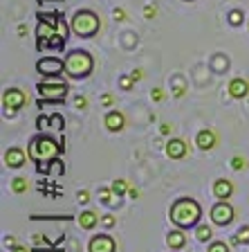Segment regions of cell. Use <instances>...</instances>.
<instances>
[{"label":"cell","mask_w":249,"mask_h":252,"mask_svg":"<svg viewBox=\"0 0 249 252\" xmlns=\"http://www.w3.org/2000/svg\"><path fill=\"white\" fill-rule=\"evenodd\" d=\"M160 131H162V135H168V133H171V126H168V124H162Z\"/></svg>","instance_id":"38"},{"label":"cell","mask_w":249,"mask_h":252,"mask_svg":"<svg viewBox=\"0 0 249 252\" xmlns=\"http://www.w3.org/2000/svg\"><path fill=\"white\" fill-rule=\"evenodd\" d=\"M187 2H191V0H187Z\"/></svg>","instance_id":"44"},{"label":"cell","mask_w":249,"mask_h":252,"mask_svg":"<svg viewBox=\"0 0 249 252\" xmlns=\"http://www.w3.org/2000/svg\"><path fill=\"white\" fill-rule=\"evenodd\" d=\"M27 158H29V156H27L23 149L11 147V149H7V151H5V164L9 169H21L23 164H25Z\"/></svg>","instance_id":"11"},{"label":"cell","mask_w":249,"mask_h":252,"mask_svg":"<svg viewBox=\"0 0 249 252\" xmlns=\"http://www.w3.org/2000/svg\"><path fill=\"white\" fill-rule=\"evenodd\" d=\"M36 128H38V131H45V128H50V117H45V115H41V117H38V120H36Z\"/></svg>","instance_id":"29"},{"label":"cell","mask_w":249,"mask_h":252,"mask_svg":"<svg viewBox=\"0 0 249 252\" xmlns=\"http://www.w3.org/2000/svg\"><path fill=\"white\" fill-rule=\"evenodd\" d=\"M88 252H117V241L110 234H97L90 239Z\"/></svg>","instance_id":"10"},{"label":"cell","mask_w":249,"mask_h":252,"mask_svg":"<svg viewBox=\"0 0 249 252\" xmlns=\"http://www.w3.org/2000/svg\"><path fill=\"white\" fill-rule=\"evenodd\" d=\"M229 23H231L234 27H238L240 23H243V11H240V9H234V11H231V14H229Z\"/></svg>","instance_id":"26"},{"label":"cell","mask_w":249,"mask_h":252,"mask_svg":"<svg viewBox=\"0 0 249 252\" xmlns=\"http://www.w3.org/2000/svg\"><path fill=\"white\" fill-rule=\"evenodd\" d=\"M27 101H29V97H27V93L21 88H7L5 94H2V108H5L9 115L18 113Z\"/></svg>","instance_id":"7"},{"label":"cell","mask_w":249,"mask_h":252,"mask_svg":"<svg viewBox=\"0 0 249 252\" xmlns=\"http://www.w3.org/2000/svg\"><path fill=\"white\" fill-rule=\"evenodd\" d=\"M112 194H114V191H112V187H101V189H99V200H101V203H106V205H110V203H112Z\"/></svg>","instance_id":"23"},{"label":"cell","mask_w":249,"mask_h":252,"mask_svg":"<svg viewBox=\"0 0 249 252\" xmlns=\"http://www.w3.org/2000/svg\"><path fill=\"white\" fill-rule=\"evenodd\" d=\"M207 252H229V246L224 241H213V243H209Z\"/></svg>","instance_id":"25"},{"label":"cell","mask_w":249,"mask_h":252,"mask_svg":"<svg viewBox=\"0 0 249 252\" xmlns=\"http://www.w3.org/2000/svg\"><path fill=\"white\" fill-rule=\"evenodd\" d=\"M229 94H231L234 99H245L249 94V81L247 79H234V81L229 84Z\"/></svg>","instance_id":"15"},{"label":"cell","mask_w":249,"mask_h":252,"mask_svg":"<svg viewBox=\"0 0 249 252\" xmlns=\"http://www.w3.org/2000/svg\"><path fill=\"white\" fill-rule=\"evenodd\" d=\"M211 220L216 223V225H220V227H227V225H231V220H234V216H236V212H234V207L227 203V200H218V203L211 207Z\"/></svg>","instance_id":"9"},{"label":"cell","mask_w":249,"mask_h":252,"mask_svg":"<svg viewBox=\"0 0 249 252\" xmlns=\"http://www.w3.org/2000/svg\"><path fill=\"white\" fill-rule=\"evenodd\" d=\"M114 18H117V21H126V11L124 9H114Z\"/></svg>","instance_id":"34"},{"label":"cell","mask_w":249,"mask_h":252,"mask_svg":"<svg viewBox=\"0 0 249 252\" xmlns=\"http://www.w3.org/2000/svg\"><path fill=\"white\" fill-rule=\"evenodd\" d=\"M11 252H31V250H27V248H23V246H16Z\"/></svg>","instance_id":"42"},{"label":"cell","mask_w":249,"mask_h":252,"mask_svg":"<svg viewBox=\"0 0 249 252\" xmlns=\"http://www.w3.org/2000/svg\"><path fill=\"white\" fill-rule=\"evenodd\" d=\"M153 99H155V101H162V99H164V93H162L160 88H155V90H153Z\"/></svg>","instance_id":"33"},{"label":"cell","mask_w":249,"mask_h":252,"mask_svg":"<svg viewBox=\"0 0 249 252\" xmlns=\"http://www.w3.org/2000/svg\"><path fill=\"white\" fill-rule=\"evenodd\" d=\"M166 243H168L171 250H182L184 243H187V234H184L180 227H177V230H171L168 234H166Z\"/></svg>","instance_id":"17"},{"label":"cell","mask_w":249,"mask_h":252,"mask_svg":"<svg viewBox=\"0 0 249 252\" xmlns=\"http://www.w3.org/2000/svg\"><path fill=\"white\" fill-rule=\"evenodd\" d=\"M5 246H9V248H16V239H14V236H7V239H5Z\"/></svg>","instance_id":"37"},{"label":"cell","mask_w":249,"mask_h":252,"mask_svg":"<svg viewBox=\"0 0 249 252\" xmlns=\"http://www.w3.org/2000/svg\"><path fill=\"white\" fill-rule=\"evenodd\" d=\"M130 86H133V77H124V79H121V88H124V90H130Z\"/></svg>","instance_id":"32"},{"label":"cell","mask_w":249,"mask_h":252,"mask_svg":"<svg viewBox=\"0 0 249 252\" xmlns=\"http://www.w3.org/2000/svg\"><path fill=\"white\" fill-rule=\"evenodd\" d=\"M128 183H126V180H114V183H112V191H114V196H117V198H121V196H124L126 194V191H128Z\"/></svg>","instance_id":"22"},{"label":"cell","mask_w":249,"mask_h":252,"mask_svg":"<svg viewBox=\"0 0 249 252\" xmlns=\"http://www.w3.org/2000/svg\"><path fill=\"white\" fill-rule=\"evenodd\" d=\"M128 196H130V198H137V196H139V191H137V189H133V187H130V189H128Z\"/></svg>","instance_id":"40"},{"label":"cell","mask_w":249,"mask_h":252,"mask_svg":"<svg viewBox=\"0 0 249 252\" xmlns=\"http://www.w3.org/2000/svg\"><path fill=\"white\" fill-rule=\"evenodd\" d=\"M245 167H247V160H245V158H240V156H234V158H231V169L240 171V169H245Z\"/></svg>","instance_id":"27"},{"label":"cell","mask_w":249,"mask_h":252,"mask_svg":"<svg viewBox=\"0 0 249 252\" xmlns=\"http://www.w3.org/2000/svg\"><path fill=\"white\" fill-rule=\"evenodd\" d=\"M234 243H249V227L243 225L234 236Z\"/></svg>","instance_id":"24"},{"label":"cell","mask_w":249,"mask_h":252,"mask_svg":"<svg viewBox=\"0 0 249 252\" xmlns=\"http://www.w3.org/2000/svg\"><path fill=\"white\" fill-rule=\"evenodd\" d=\"M77 198H79V203H88V200H90V194L85 191V189H83V191H79V194H77Z\"/></svg>","instance_id":"31"},{"label":"cell","mask_w":249,"mask_h":252,"mask_svg":"<svg viewBox=\"0 0 249 252\" xmlns=\"http://www.w3.org/2000/svg\"><path fill=\"white\" fill-rule=\"evenodd\" d=\"M56 252H58V250H56Z\"/></svg>","instance_id":"45"},{"label":"cell","mask_w":249,"mask_h":252,"mask_svg":"<svg viewBox=\"0 0 249 252\" xmlns=\"http://www.w3.org/2000/svg\"><path fill=\"white\" fill-rule=\"evenodd\" d=\"M182 94H184V88H182V86H177V88H175V97H182Z\"/></svg>","instance_id":"43"},{"label":"cell","mask_w":249,"mask_h":252,"mask_svg":"<svg viewBox=\"0 0 249 252\" xmlns=\"http://www.w3.org/2000/svg\"><path fill=\"white\" fill-rule=\"evenodd\" d=\"M11 191H14V194H25L27 191V178H14L11 180Z\"/></svg>","instance_id":"21"},{"label":"cell","mask_w":249,"mask_h":252,"mask_svg":"<svg viewBox=\"0 0 249 252\" xmlns=\"http://www.w3.org/2000/svg\"><path fill=\"white\" fill-rule=\"evenodd\" d=\"M231 194H234V185H231V180L227 178H218L216 183H213V196L218 200H227L231 198Z\"/></svg>","instance_id":"14"},{"label":"cell","mask_w":249,"mask_h":252,"mask_svg":"<svg viewBox=\"0 0 249 252\" xmlns=\"http://www.w3.org/2000/svg\"><path fill=\"white\" fill-rule=\"evenodd\" d=\"M101 101H104L106 106H110V104H112V97H110V94H104V99H101Z\"/></svg>","instance_id":"41"},{"label":"cell","mask_w":249,"mask_h":252,"mask_svg":"<svg viewBox=\"0 0 249 252\" xmlns=\"http://www.w3.org/2000/svg\"><path fill=\"white\" fill-rule=\"evenodd\" d=\"M70 27H72L74 36L92 38L99 32V27H101V21H99V16L94 14L92 9H79V11H74L72 21H70Z\"/></svg>","instance_id":"4"},{"label":"cell","mask_w":249,"mask_h":252,"mask_svg":"<svg viewBox=\"0 0 249 252\" xmlns=\"http://www.w3.org/2000/svg\"><path fill=\"white\" fill-rule=\"evenodd\" d=\"M94 68V59L85 50H70L65 54V74L70 79H85Z\"/></svg>","instance_id":"3"},{"label":"cell","mask_w":249,"mask_h":252,"mask_svg":"<svg viewBox=\"0 0 249 252\" xmlns=\"http://www.w3.org/2000/svg\"><path fill=\"white\" fill-rule=\"evenodd\" d=\"M197 147L202 149V151H211L213 147H216V133L211 131V128H204V131L197 133Z\"/></svg>","instance_id":"16"},{"label":"cell","mask_w":249,"mask_h":252,"mask_svg":"<svg viewBox=\"0 0 249 252\" xmlns=\"http://www.w3.org/2000/svg\"><path fill=\"white\" fill-rule=\"evenodd\" d=\"M155 7H146V9H144V16H146V18H153V16H155Z\"/></svg>","instance_id":"35"},{"label":"cell","mask_w":249,"mask_h":252,"mask_svg":"<svg viewBox=\"0 0 249 252\" xmlns=\"http://www.w3.org/2000/svg\"><path fill=\"white\" fill-rule=\"evenodd\" d=\"M195 236H197V241H200V243H207L209 239H211V227L197 225V227H195Z\"/></svg>","instance_id":"20"},{"label":"cell","mask_w":249,"mask_h":252,"mask_svg":"<svg viewBox=\"0 0 249 252\" xmlns=\"http://www.w3.org/2000/svg\"><path fill=\"white\" fill-rule=\"evenodd\" d=\"M88 106V99L85 97H77V108H85Z\"/></svg>","instance_id":"36"},{"label":"cell","mask_w":249,"mask_h":252,"mask_svg":"<svg viewBox=\"0 0 249 252\" xmlns=\"http://www.w3.org/2000/svg\"><path fill=\"white\" fill-rule=\"evenodd\" d=\"M104 124H106V128H108V131L117 133V131H121V128L126 126V117H124V113H121V110H110V113H106Z\"/></svg>","instance_id":"12"},{"label":"cell","mask_w":249,"mask_h":252,"mask_svg":"<svg viewBox=\"0 0 249 252\" xmlns=\"http://www.w3.org/2000/svg\"><path fill=\"white\" fill-rule=\"evenodd\" d=\"M166 156L171 158V160H182V158L187 156V142L180 140V137L168 140V144H166Z\"/></svg>","instance_id":"13"},{"label":"cell","mask_w":249,"mask_h":252,"mask_svg":"<svg viewBox=\"0 0 249 252\" xmlns=\"http://www.w3.org/2000/svg\"><path fill=\"white\" fill-rule=\"evenodd\" d=\"M130 77H133V81H139V79H141V72H139V70H135V72H130Z\"/></svg>","instance_id":"39"},{"label":"cell","mask_w":249,"mask_h":252,"mask_svg":"<svg viewBox=\"0 0 249 252\" xmlns=\"http://www.w3.org/2000/svg\"><path fill=\"white\" fill-rule=\"evenodd\" d=\"M101 223H104L106 227H112L114 223H117V219H114L112 214H104V216H101Z\"/></svg>","instance_id":"30"},{"label":"cell","mask_w":249,"mask_h":252,"mask_svg":"<svg viewBox=\"0 0 249 252\" xmlns=\"http://www.w3.org/2000/svg\"><path fill=\"white\" fill-rule=\"evenodd\" d=\"M36 90L41 93V99L45 101H52V104H63L65 97H68V84L65 81H41L36 86Z\"/></svg>","instance_id":"6"},{"label":"cell","mask_w":249,"mask_h":252,"mask_svg":"<svg viewBox=\"0 0 249 252\" xmlns=\"http://www.w3.org/2000/svg\"><path fill=\"white\" fill-rule=\"evenodd\" d=\"M77 220H79V227H81V230H94V225L99 223V216L94 214L92 210H85L79 214Z\"/></svg>","instance_id":"18"},{"label":"cell","mask_w":249,"mask_h":252,"mask_svg":"<svg viewBox=\"0 0 249 252\" xmlns=\"http://www.w3.org/2000/svg\"><path fill=\"white\" fill-rule=\"evenodd\" d=\"M36 72L41 77H58L65 72V59L58 57H45L36 61Z\"/></svg>","instance_id":"8"},{"label":"cell","mask_w":249,"mask_h":252,"mask_svg":"<svg viewBox=\"0 0 249 252\" xmlns=\"http://www.w3.org/2000/svg\"><path fill=\"white\" fill-rule=\"evenodd\" d=\"M50 128H56V131L63 133V128H65V120H63L61 113H54V115H50Z\"/></svg>","instance_id":"19"},{"label":"cell","mask_w":249,"mask_h":252,"mask_svg":"<svg viewBox=\"0 0 249 252\" xmlns=\"http://www.w3.org/2000/svg\"><path fill=\"white\" fill-rule=\"evenodd\" d=\"M61 153H65V147L61 144V140L56 142L54 137L45 135V133L31 137L29 147H27V156L34 162H52V160L61 158Z\"/></svg>","instance_id":"2"},{"label":"cell","mask_w":249,"mask_h":252,"mask_svg":"<svg viewBox=\"0 0 249 252\" xmlns=\"http://www.w3.org/2000/svg\"><path fill=\"white\" fill-rule=\"evenodd\" d=\"M63 171H65V169H63V162L58 160V158L50 162V173H63Z\"/></svg>","instance_id":"28"},{"label":"cell","mask_w":249,"mask_h":252,"mask_svg":"<svg viewBox=\"0 0 249 252\" xmlns=\"http://www.w3.org/2000/svg\"><path fill=\"white\" fill-rule=\"evenodd\" d=\"M171 220L175 223V227L180 230H191V227H197L200 219H202V207L200 203L193 198H177L175 203L171 205V212H168Z\"/></svg>","instance_id":"1"},{"label":"cell","mask_w":249,"mask_h":252,"mask_svg":"<svg viewBox=\"0 0 249 252\" xmlns=\"http://www.w3.org/2000/svg\"><path fill=\"white\" fill-rule=\"evenodd\" d=\"M58 16L61 14H38V27H36V47L47 50V43L58 34Z\"/></svg>","instance_id":"5"}]
</instances>
